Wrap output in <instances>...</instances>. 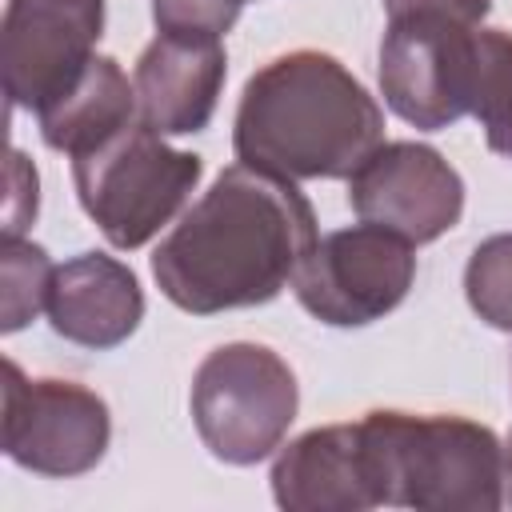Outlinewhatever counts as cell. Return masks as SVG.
I'll list each match as a JSON object with an SVG mask.
<instances>
[{
	"mask_svg": "<svg viewBox=\"0 0 512 512\" xmlns=\"http://www.w3.org/2000/svg\"><path fill=\"white\" fill-rule=\"evenodd\" d=\"M316 240V212L296 180L232 164L160 240L152 276L192 316L252 308L280 296Z\"/></svg>",
	"mask_w": 512,
	"mask_h": 512,
	"instance_id": "1",
	"label": "cell"
},
{
	"mask_svg": "<svg viewBox=\"0 0 512 512\" xmlns=\"http://www.w3.org/2000/svg\"><path fill=\"white\" fill-rule=\"evenodd\" d=\"M384 144L376 96L328 52L296 48L244 84L232 148L284 180H348Z\"/></svg>",
	"mask_w": 512,
	"mask_h": 512,
	"instance_id": "2",
	"label": "cell"
},
{
	"mask_svg": "<svg viewBox=\"0 0 512 512\" xmlns=\"http://www.w3.org/2000/svg\"><path fill=\"white\" fill-rule=\"evenodd\" d=\"M356 428L376 508L496 512L504 504V448L492 428L400 408L364 412Z\"/></svg>",
	"mask_w": 512,
	"mask_h": 512,
	"instance_id": "3",
	"label": "cell"
},
{
	"mask_svg": "<svg viewBox=\"0 0 512 512\" xmlns=\"http://www.w3.org/2000/svg\"><path fill=\"white\" fill-rule=\"evenodd\" d=\"M200 156L160 140L148 124H128L104 144L72 156V180L84 212L112 248L148 244L200 184Z\"/></svg>",
	"mask_w": 512,
	"mask_h": 512,
	"instance_id": "4",
	"label": "cell"
},
{
	"mask_svg": "<svg viewBox=\"0 0 512 512\" xmlns=\"http://www.w3.org/2000/svg\"><path fill=\"white\" fill-rule=\"evenodd\" d=\"M300 388L292 368L252 340L220 344L192 376V420L204 448L236 468L260 464L280 448L296 420Z\"/></svg>",
	"mask_w": 512,
	"mask_h": 512,
	"instance_id": "5",
	"label": "cell"
},
{
	"mask_svg": "<svg viewBox=\"0 0 512 512\" xmlns=\"http://www.w3.org/2000/svg\"><path fill=\"white\" fill-rule=\"evenodd\" d=\"M416 280L412 244L388 228L356 224L312 244L292 276L296 300L332 328H360L388 316Z\"/></svg>",
	"mask_w": 512,
	"mask_h": 512,
	"instance_id": "6",
	"label": "cell"
},
{
	"mask_svg": "<svg viewBox=\"0 0 512 512\" xmlns=\"http://www.w3.org/2000/svg\"><path fill=\"white\" fill-rule=\"evenodd\" d=\"M112 436L108 404L76 380H32L4 360V456L36 476L92 472Z\"/></svg>",
	"mask_w": 512,
	"mask_h": 512,
	"instance_id": "7",
	"label": "cell"
},
{
	"mask_svg": "<svg viewBox=\"0 0 512 512\" xmlns=\"http://www.w3.org/2000/svg\"><path fill=\"white\" fill-rule=\"evenodd\" d=\"M476 28L448 16H388L380 44L384 104L412 128L436 132L472 112Z\"/></svg>",
	"mask_w": 512,
	"mask_h": 512,
	"instance_id": "8",
	"label": "cell"
},
{
	"mask_svg": "<svg viewBox=\"0 0 512 512\" xmlns=\"http://www.w3.org/2000/svg\"><path fill=\"white\" fill-rule=\"evenodd\" d=\"M348 204L364 224L388 228L408 244H428L456 228L464 180L436 148L388 140L348 176Z\"/></svg>",
	"mask_w": 512,
	"mask_h": 512,
	"instance_id": "9",
	"label": "cell"
},
{
	"mask_svg": "<svg viewBox=\"0 0 512 512\" xmlns=\"http://www.w3.org/2000/svg\"><path fill=\"white\" fill-rule=\"evenodd\" d=\"M100 32V12L40 0H8L0 24V64L12 108H28L40 116L48 104H56L96 56Z\"/></svg>",
	"mask_w": 512,
	"mask_h": 512,
	"instance_id": "10",
	"label": "cell"
},
{
	"mask_svg": "<svg viewBox=\"0 0 512 512\" xmlns=\"http://www.w3.org/2000/svg\"><path fill=\"white\" fill-rule=\"evenodd\" d=\"M228 56L220 36H184L156 32V40L136 60V108L140 124L160 136H188L208 128Z\"/></svg>",
	"mask_w": 512,
	"mask_h": 512,
	"instance_id": "11",
	"label": "cell"
},
{
	"mask_svg": "<svg viewBox=\"0 0 512 512\" xmlns=\"http://www.w3.org/2000/svg\"><path fill=\"white\" fill-rule=\"evenodd\" d=\"M44 308L56 336L100 352L124 344L136 332L144 316V292L136 272L116 256L80 252L52 272Z\"/></svg>",
	"mask_w": 512,
	"mask_h": 512,
	"instance_id": "12",
	"label": "cell"
},
{
	"mask_svg": "<svg viewBox=\"0 0 512 512\" xmlns=\"http://www.w3.org/2000/svg\"><path fill=\"white\" fill-rule=\"evenodd\" d=\"M272 496L288 512H364L376 508L360 428L328 424L296 436L272 464Z\"/></svg>",
	"mask_w": 512,
	"mask_h": 512,
	"instance_id": "13",
	"label": "cell"
},
{
	"mask_svg": "<svg viewBox=\"0 0 512 512\" xmlns=\"http://www.w3.org/2000/svg\"><path fill=\"white\" fill-rule=\"evenodd\" d=\"M136 116V84H128L112 56H92L80 80L40 112V136L48 148L80 156L136 124Z\"/></svg>",
	"mask_w": 512,
	"mask_h": 512,
	"instance_id": "14",
	"label": "cell"
},
{
	"mask_svg": "<svg viewBox=\"0 0 512 512\" xmlns=\"http://www.w3.org/2000/svg\"><path fill=\"white\" fill-rule=\"evenodd\" d=\"M472 116L492 152L512 160V32L476 28L472 40Z\"/></svg>",
	"mask_w": 512,
	"mask_h": 512,
	"instance_id": "15",
	"label": "cell"
},
{
	"mask_svg": "<svg viewBox=\"0 0 512 512\" xmlns=\"http://www.w3.org/2000/svg\"><path fill=\"white\" fill-rule=\"evenodd\" d=\"M52 272H56V264L48 260V252L40 244H28L20 236H4V244H0V284H4L0 328L4 332L24 328L48 304Z\"/></svg>",
	"mask_w": 512,
	"mask_h": 512,
	"instance_id": "16",
	"label": "cell"
},
{
	"mask_svg": "<svg viewBox=\"0 0 512 512\" xmlns=\"http://www.w3.org/2000/svg\"><path fill=\"white\" fill-rule=\"evenodd\" d=\"M464 296L484 324L512 332V232L476 244L464 268Z\"/></svg>",
	"mask_w": 512,
	"mask_h": 512,
	"instance_id": "17",
	"label": "cell"
},
{
	"mask_svg": "<svg viewBox=\"0 0 512 512\" xmlns=\"http://www.w3.org/2000/svg\"><path fill=\"white\" fill-rule=\"evenodd\" d=\"M244 0H152L156 32H184V36H224Z\"/></svg>",
	"mask_w": 512,
	"mask_h": 512,
	"instance_id": "18",
	"label": "cell"
},
{
	"mask_svg": "<svg viewBox=\"0 0 512 512\" xmlns=\"http://www.w3.org/2000/svg\"><path fill=\"white\" fill-rule=\"evenodd\" d=\"M36 220V168L24 152L8 156V200H4V236H20Z\"/></svg>",
	"mask_w": 512,
	"mask_h": 512,
	"instance_id": "19",
	"label": "cell"
},
{
	"mask_svg": "<svg viewBox=\"0 0 512 512\" xmlns=\"http://www.w3.org/2000/svg\"><path fill=\"white\" fill-rule=\"evenodd\" d=\"M492 0H384L388 16H448L468 28H480Z\"/></svg>",
	"mask_w": 512,
	"mask_h": 512,
	"instance_id": "20",
	"label": "cell"
},
{
	"mask_svg": "<svg viewBox=\"0 0 512 512\" xmlns=\"http://www.w3.org/2000/svg\"><path fill=\"white\" fill-rule=\"evenodd\" d=\"M40 4H68V8H84V12H100L104 16V0H40Z\"/></svg>",
	"mask_w": 512,
	"mask_h": 512,
	"instance_id": "21",
	"label": "cell"
},
{
	"mask_svg": "<svg viewBox=\"0 0 512 512\" xmlns=\"http://www.w3.org/2000/svg\"><path fill=\"white\" fill-rule=\"evenodd\" d=\"M504 464H512V436H508V448H504Z\"/></svg>",
	"mask_w": 512,
	"mask_h": 512,
	"instance_id": "22",
	"label": "cell"
},
{
	"mask_svg": "<svg viewBox=\"0 0 512 512\" xmlns=\"http://www.w3.org/2000/svg\"><path fill=\"white\" fill-rule=\"evenodd\" d=\"M244 4H248V0H244Z\"/></svg>",
	"mask_w": 512,
	"mask_h": 512,
	"instance_id": "23",
	"label": "cell"
}]
</instances>
